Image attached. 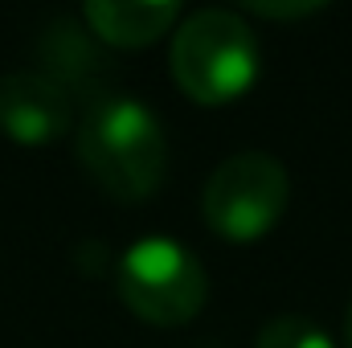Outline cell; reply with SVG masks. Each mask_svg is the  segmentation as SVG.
Instances as JSON below:
<instances>
[{
	"label": "cell",
	"instance_id": "8992f818",
	"mask_svg": "<svg viewBox=\"0 0 352 348\" xmlns=\"http://www.w3.org/2000/svg\"><path fill=\"white\" fill-rule=\"evenodd\" d=\"M90 37L119 45V50H144L173 33L180 21V4L173 0H90L82 8Z\"/></svg>",
	"mask_w": 352,
	"mask_h": 348
},
{
	"label": "cell",
	"instance_id": "6da1fadb",
	"mask_svg": "<svg viewBox=\"0 0 352 348\" xmlns=\"http://www.w3.org/2000/svg\"><path fill=\"white\" fill-rule=\"evenodd\" d=\"M78 160L111 197L144 201L168 173V135L135 94H98L78 123Z\"/></svg>",
	"mask_w": 352,
	"mask_h": 348
},
{
	"label": "cell",
	"instance_id": "5b68a950",
	"mask_svg": "<svg viewBox=\"0 0 352 348\" xmlns=\"http://www.w3.org/2000/svg\"><path fill=\"white\" fill-rule=\"evenodd\" d=\"M74 127L70 90L45 70H8L0 74V131L12 144L41 148L62 140Z\"/></svg>",
	"mask_w": 352,
	"mask_h": 348
},
{
	"label": "cell",
	"instance_id": "52a82bcc",
	"mask_svg": "<svg viewBox=\"0 0 352 348\" xmlns=\"http://www.w3.org/2000/svg\"><path fill=\"white\" fill-rule=\"evenodd\" d=\"M254 348H336V340L307 316H274L258 328Z\"/></svg>",
	"mask_w": 352,
	"mask_h": 348
},
{
	"label": "cell",
	"instance_id": "7a4b0ae2",
	"mask_svg": "<svg viewBox=\"0 0 352 348\" xmlns=\"http://www.w3.org/2000/svg\"><path fill=\"white\" fill-rule=\"evenodd\" d=\"M263 50L234 8H197L173 33V78L188 98L221 107L258 83Z\"/></svg>",
	"mask_w": 352,
	"mask_h": 348
},
{
	"label": "cell",
	"instance_id": "3957f363",
	"mask_svg": "<svg viewBox=\"0 0 352 348\" xmlns=\"http://www.w3.org/2000/svg\"><path fill=\"white\" fill-rule=\"evenodd\" d=\"M119 299L148 324H188L209 299V274L201 259L176 238H140L119 254Z\"/></svg>",
	"mask_w": 352,
	"mask_h": 348
},
{
	"label": "cell",
	"instance_id": "9c48e42d",
	"mask_svg": "<svg viewBox=\"0 0 352 348\" xmlns=\"http://www.w3.org/2000/svg\"><path fill=\"white\" fill-rule=\"evenodd\" d=\"M344 345L352 348V299H349V312H344Z\"/></svg>",
	"mask_w": 352,
	"mask_h": 348
},
{
	"label": "cell",
	"instance_id": "277c9868",
	"mask_svg": "<svg viewBox=\"0 0 352 348\" xmlns=\"http://www.w3.org/2000/svg\"><path fill=\"white\" fill-rule=\"evenodd\" d=\"M291 201V176L270 152H234L221 160L201 193L205 226L226 242L266 238Z\"/></svg>",
	"mask_w": 352,
	"mask_h": 348
},
{
	"label": "cell",
	"instance_id": "ba28073f",
	"mask_svg": "<svg viewBox=\"0 0 352 348\" xmlns=\"http://www.w3.org/2000/svg\"><path fill=\"white\" fill-rule=\"evenodd\" d=\"M258 17H307L320 12V4H254Z\"/></svg>",
	"mask_w": 352,
	"mask_h": 348
}]
</instances>
